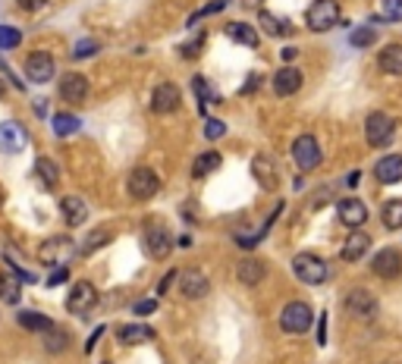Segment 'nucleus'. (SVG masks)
<instances>
[{"instance_id":"nucleus-50","label":"nucleus","mask_w":402,"mask_h":364,"mask_svg":"<svg viewBox=\"0 0 402 364\" xmlns=\"http://www.w3.org/2000/svg\"><path fill=\"white\" fill-rule=\"evenodd\" d=\"M255 88H258V75H248V85H245V88H242V94L255 91Z\"/></svg>"},{"instance_id":"nucleus-45","label":"nucleus","mask_w":402,"mask_h":364,"mask_svg":"<svg viewBox=\"0 0 402 364\" xmlns=\"http://www.w3.org/2000/svg\"><path fill=\"white\" fill-rule=\"evenodd\" d=\"M173 280H179V273H176V270H170V273L163 276L161 282H157V292H167V289H170V282H173Z\"/></svg>"},{"instance_id":"nucleus-9","label":"nucleus","mask_w":402,"mask_h":364,"mask_svg":"<svg viewBox=\"0 0 402 364\" xmlns=\"http://www.w3.org/2000/svg\"><path fill=\"white\" fill-rule=\"evenodd\" d=\"M144 242H148L151 257H167L170 248H173L170 229L163 223H157V220H148V223H144Z\"/></svg>"},{"instance_id":"nucleus-15","label":"nucleus","mask_w":402,"mask_h":364,"mask_svg":"<svg viewBox=\"0 0 402 364\" xmlns=\"http://www.w3.org/2000/svg\"><path fill=\"white\" fill-rule=\"evenodd\" d=\"M251 176H255L258 185L267 188V192H274L276 182H280V169H276V163L270 160V157H264V154L251 157Z\"/></svg>"},{"instance_id":"nucleus-22","label":"nucleus","mask_w":402,"mask_h":364,"mask_svg":"<svg viewBox=\"0 0 402 364\" xmlns=\"http://www.w3.org/2000/svg\"><path fill=\"white\" fill-rule=\"evenodd\" d=\"M368 248H371V236L368 232H349V238L343 242V261H349V264H355V261H362L364 255H368Z\"/></svg>"},{"instance_id":"nucleus-29","label":"nucleus","mask_w":402,"mask_h":364,"mask_svg":"<svg viewBox=\"0 0 402 364\" xmlns=\"http://www.w3.org/2000/svg\"><path fill=\"white\" fill-rule=\"evenodd\" d=\"M220 160H223V157H220L217 151H204V154L195 157V163H192V176H195V179H201V176L214 173V169L220 167Z\"/></svg>"},{"instance_id":"nucleus-12","label":"nucleus","mask_w":402,"mask_h":364,"mask_svg":"<svg viewBox=\"0 0 402 364\" xmlns=\"http://www.w3.org/2000/svg\"><path fill=\"white\" fill-rule=\"evenodd\" d=\"M371 270H374L380 280H396L402 273V255L396 248H383L377 251V257L371 261Z\"/></svg>"},{"instance_id":"nucleus-24","label":"nucleus","mask_w":402,"mask_h":364,"mask_svg":"<svg viewBox=\"0 0 402 364\" xmlns=\"http://www.w3.org/2000/svg\"><path fill=\"white\" fill-rule=\"evenodd\" d=\"M60 211H63V220H66L69 226H82L88 217V207L82 198H75V195H66V198L60 201Z\"/></svg>"},{"instance_id":"nucleus-43","label":"nucleus","mask_w":402,"mask_h":364,"mask_svg":"<svg viewBox=\"0 0 402 364\" xmlns=\"http://www.w3.org/2000/svg\"><path fill=\"white\" fill-rule=\"evenodd\" d=\"M69 280V267L66 264H60V267H54L50 270V276H47V286H63V282Z\"/></svg>"},{"instance_id":"nucleus-20","label":"nucleus","mask_w":402,"mask_h":364,"mask_svg":"<svg viewBox=\"0 0 402 364\" xmlns=\"http://www.w3.org/2000/svg\"><path fill=\"white\" fill-rule=\"evenodd\" d=\"M302 82H305V75L299 73L295 66H283L280 73L274 75V91L280 94V98H289V94H295L302 88Z\"/></svg>"},{"instance_id":"nucleus-25","label":"nucleus","mask_w":402,"mask_h":364,"mask_svg":"<svg viewBox=\"0 0 402 364\" xmlns=\"http://www.w3.org/2000/svg\"><path fill=\"white\" fill-rule=\"evenodd\" d=\"M377 66L387 75H402V44H387L377 56Z\"/></svg>"},{"instance_id":"nucleus-26","label":"nucleus","mask_w":402,"mask_h":364,"mask_svg":"<svg viewBox=\"0 0 402 364\" xmlns=\"http://www.w3.org/2000/svg\"><path fill=\"white\" fill-rule=\"evenodd\" d=\"M117 336L123 345H142V342H151L154 333H151V326H142V324H123Z\"/></svg>"},{"instance_id":"nucleus-40","label":"nucleus","mask_w":402,"mask_h":364,"mask_svg":"<svg viewBox=\"0 0 402 364\" xmlns=\"http://www.w3.org/2000/svg\"><path fill=\"white\" fill-rule=\"evenodd\" d=\"M204 38H207L204 31H198V35H195L188 44H182V47H179V56H182V60H195V56L201 54V47H204Z\"/></svg>"},{"instance_id":"nucleus-11","label":"nucleus","mask_w":402,"mask_h":364,"mask_svg":"<svg viewBox=\"0 0 402 364\" xmlns=\"http://www.w3.org/2000/svg\"><path fill=\"white\" fill-rule=\"evenodd\" d=\"M345 311L358 320H371L377 314V298L368 289H352V292L345 295Z\"/></svg>"},{"instance_id":"nucleus-19","label":"nucleus","mask_w":402,"mask_h":364,"mask_svg":"<svg viewBox=\"0 0 402 364\" xmlns=\"http://www.w3.org/2000/svg\"><path fill=\"white\" fill-rule=\"evenodd\" d=\"M374 179L383 182V185H393V182L402 179V154H389V157H380L374 163Z\"/></svg>"},{"instance_id":"nucleus-48","label":"nucleus","mask_w":402,"mask_h":364,"mask_svg":"<svg viewBox=\"0 0 402 364\" xmlns=\"http://www.w3.org/2000/svg\"><path fill=\"white\" fill-rule=\"evenodd\" d=\"M318 330H320V333H318V342L324 345V342H327V314L320 317V326H318Z\"/></svg>"},{"instance_id":"nucleus-6","label":"nucleus","mask_w":402,"mask_h":364,"mask_svg":"<svg viewBox=\"0 0 402 364\" xmlns=\"http://www.w3.org/2000/svg\"><path fill=\"white\" fill-rule=\"evenodd\" d=\"M292 160L302 173H311L320 167V144L314 135H299L292 142Z\"/></svg>"},{"instance_id":"nucleus-37","label":"nucleus","mask_w":402,"mask_h":364,"mask_svg":"<svg viewBox=\"0 0 402 364\" xmlns=\"http://www.w3.org/2000/svg\"><path fill=\"white\" fill-rule=\"evenodd\" d=\"M22 44V31L13 25H0V50H13Z\"/></svg>"},{"instance_id":"nucleus-23","label":"nucleus","mask_w":402,"mask_h":364,"mask_svg":"<svg viewBox=\"0 0 402 364\" xmlns=\"http://www.w3.org/2000/svg\"><path fill=\"white\" fill-rule=\"evenodd\" d=\"M258 22H261V29L267 31V35H274V38L292 35V22H289V19H283V16H274L270 10H258Z\"/></svg>"},{"instance_id":"nucleus-32","label":"nucleus","mask_w":402,"mask_h":364,"mask_svg":"<svg viewBox=\"0 0 402 364\" xmlns=\"http://www.w3.org/2000/svg\"><path fill=\"white\" fill-rule=\"evenodd\" d=\"M69 349V333L66 330H47L44 333V351L50 355H63Z\"/></svg>"},{"instance_id":"nucleus-18","label":"nucleus","mask_w":402,"mask_h":364,"mask_svg":"<svg viewBox=\"0 0 402 364\" xmlns=\"http://www.w3.org/2000/svg\"><path fill=\"white\" fill-rule=\"evenodd\" d=\"M73 255H75V245L69 242L66 236H57V238H50V242L41 245V261L44 264H60V261H66V257H73Z\"/></svg>"},{"instance_id":"nucleus-5","label":"nucleus","mask_w":402,"mask_h":364,"mask_svg":"<svg viewBox=\"0 0 402 364\" xmlns=\"http://www.w3.org/2000/svg\"><path fill=\"white\" fill-rule=\"evenodd\" d=\"M311 320H314V311H311V305H305V301H289V305L283 308V314H280L283 333H292V336L308 333Z\"/></svg>"},{"instance_id":"nucleus-36","label":"nucleus","mask_w":402,"mask_h":364,"mask_svg":"<svg viewBox=\"0 0 402 364\" xmlns=\"http://www.w3.org/2000/svg\"><path fill=\"white\" fill-rule=\"evenodd\" d=\"M192 91L198 94V110H207V100H214V91H211V85H207V79L204 75H195L192 79Z\"/></svg>"},{"instance_id":"nucleus-39","label":"nucleus","mask_w":402,"mask_h":364,"mask_svg":"<svg viewBox=\"0 0 402 364\" xmlns=\"http://www.w3.org/2000/svg\"><path fill=\"white\" fill-rule=\"evenodd\" d=\"M374 41H377V31L368 29V25H364V29H355V31L349 35V44H352V47H371Z\"/></svg>"},{"instance_id":"nucleus-4","label":"nucleus","mask_w":402,"mask_h":364,"mask_svg":"<svg viewBox=\"0 0 402 364\" xmlns=\"http://www.w3.org/2000/svg\"><path fill=\"white\" fill-rule=\"evenodd\" d=\"M305 22L311 31H330L339 22V3L336 0H314L305 13Z\"/></svg>"},{"instance_id":"nucleus-31","label":"nucleus","mask_w":402,"mask_h":364,"mask_svg":"<svg viewBox=\"0 0 402 364\" xmlns=\"http://www.w3.org/2000/svg\"><path fill=\"white\" fill-rule=\"evenodd\" d=\"M380 220H383V226H387V229H402V198L387 201V204H383V211H380Z\"/></svg>"},{"instance_id":"nucleus-7","label":"nucleus","mask_w":402,"mask_h":364,"mask_svg":"<svg viewBox=\"0 0 402 364\" xmlns=\"http://www.w3.org/2000/svg\"><path fill=\"white\" fill-rule=\"evenodd\" d=\"M94 305H98V289H94L88 280H79L73 286V292H69V298H66L69 314H75V317H88Z\"/></svg>"},{"instance_id":"nucleus-44","label":"nucleus","mask_w":402,"mask_h":364,"mask_svg":"<svg viewBox=\"0 0 402 364\" xmlns=\"http://www.w3.org/2000/svg\"><path fill=\"white\" fill-rule=\"evenodd\" d=\"M135 314H154L157 311V301L154 298H142V301H135V308H132Z\"/></svg>"},{"instance_id":"nucleus-42","label":"nucleus","mask_w":402,"mask_h":364,"mask_svg":"<svg viewBox=\"0 0 402 364\" xmlns=\"http://www.w3.org/2000/svg\"><path fill=\"white\" fill-rule=\"evenodd\" d=\"M223 132H226V123H223V119H204V138L217 142Z\"/></svg>"},{"instance_id":"nucleus-10","label":"nucleus","mask_w":402,"mask_h":364,"mask_svg":"<svg viewBox=\"0 0 402 364\" xmlns=\"http://www.w3.org/2000/svg\"><path fill=\"white\" fill-rule=\"evenodd\" d=\"M54 56L47 54V50H31L29 56H25V75H29L31 82H50L54 79Z\"/></svg>"},{"instance_id":"nucleus-27","label":"nucleus","mask_w":402,"mask_h":364,"mask_svg":"<svg viewBox=\"0 0 402 364\" xmlns=\"http://www.w3.org/2000/svg\"><path fill=\"white\" fill-rule=\"evenodd\" d=\"M226 35L236 44H242V47H258V31L248 22H230L226 25Z\"/></svg>"},{"instance_id":"nucleus-47","label":"nucleus","mask_w":402,"mask_h":364,"mask_svg":"<svg viewBox=\"0 0 402 364\" xmlns=\"http://www.w3.org/2000/svg\"><path fill=\"white\" fill-rule=\"evenodd\" d=\"M280 56H283V63H286V66H292V60H295V56H299V50H295V47H286Z\"/></svg>"},{"instance_id":"nucleus-51","label":"nucleus","mask_w":402,"mask_h":364,"mask_svg":"<svg viewBox=\"0 0 402 364\" xmlns=\"http://www.w3.org/2000/svg\"><path fill=\"white\" fill-rule=\"evenodd\" d=\"M261 3H264V0H242L245 10H261Z\"/></svg>"},{"instance_id":"nucleus-16","label":"nucleus","mask_w":402,"mask_h":364,"mask_svg":"<svg viewBox=\"0 0 402 364\" xmlns=\"http://www.w3.org/2000/svg\"><path fill=\"white\" fill-rule=\"evenodd\" d=\"M207 289H211V282H207V276L201 273V270L188 267L179 273V292L186 295V298H204Z\"/></svg>"},{"instance_id":"nucleus-38","label":"nucleus","mask_w":402,"mask_h":364,"mask_svg":"<svg viewBox=\"0 0 402 364\" xmlns=\"http://www.w3.org/2000/svg\"><path fill=\"white\" fill-rule=\"evenodd\" d=\"M383 22H402V0H380Z\"/></svg>"},{"instance_id":"nucleus-13","label":"nucleus","mask_w":402,"mask_h":364,"mask_svg":"<svg viewBox=\"0 0 402 364\" xmlns=\"http://www.w3.org/2000/svg\"><path fill=\"white\" fill-rule=\"evenodd\" d=\"M25 142H29V135H25V129L16 119L0 123V151H3V154H19V151L25 148Z\"/></svg>"},{"instance_id":"nucleus-49","label":"nucleus","mask_w":402,"mask_h":364,"mask_svg":"<svg viewBox=\"0 0 402 364\" xmlns=\"http://www.w3.org/2000/svg\"><path fill=\"white\" fill-rule=\"evenodd\" d=\"M358 179H362V173H358V169H352V173L345 176V185H349V188H355V185H358Z\"/></svg>"},{"instance_id":"nucleus-46","label":"nucleus","mask_w":402,"mask_h":364,"mask_svg":"<svg viewBox=\"0 0 402 364\" xmlns=\"http://www.w3.org/2000/svg\"><path fill=\"white\" fill-rule=\"evenodd\" d=\"M19 6H22V10H41L44 3H47V0H16Z\"/></svg>"},{"instance_id":"nucleus-14","label":"nucleus","mask_w":402,"mask_h":364,"mask_svg":"<svg viewBox=\"0 0 402 364\" xmlns=\"http://www.w3.org/2000/svg\"><path fill=\"white\" fill-rule=\"evenodd\" d=\"M60 98L66 100V104L79 107L82 100L88 98V79H85V75H79V73H66L60 79Z\"/></svg>"},{"instance_id":"nucleus-30","label":"nucleus","mask_w":402,"mask_h":364,"mask_svg":"<svg viewBox=\"0 0 402 364\" xmlns=\"http://www.w3.org/2000/svg\"><path fill=\"white\" fill-rule=\"evenodd\" d=\"M19 292H22V280H19V276L0 273V301H6V305H16Z\"/></svg>"},{"instance_id":"nucleus-1","label":"nucleus","mask_w":402,"mask_h":364,"mask_svg":"<svg viewBox=\"0 0 402 364\" xmlns=\"http://www.w3.org/2000/svg\"><path fill=\"white\" fill-rule=\"evenodd\" d=\"M396 135V119L389 116V113H371L368 119H364V138H368L371 148H387L389 142H393Z\"/></svg>"},{"instance_id":"nucleus-34","label":"nucleus","mask_w":402,"mask_h":364,"mask_svg":"<svg viewBox=\"0 0 402 364\" xmlns=\"http://www.w3.org/2000/svg\"><path fill=\"white\" fill-rule=\"evenodd\" d=\"M35 169H38V176L44 179V185H47V188H54L57 182H60V169H57V163L47 160V157H38Z\"/></svg>"},{"instance_id":"nucleus-17","label":"nucleus","mask_w":402,"mask_h":364,"mask_svg":"<svg viewBox=\"0 0 402 364\" xmlns=\"http://www.w3.org/2000/svg\"><path fill=\"white\" fill-rule=\"evenodd\" d=\"M336 213L349 229H358V226H364V220H368V207H364V201H358V198L336 201Z\"/></svg>"},{"instance_id":"nucleus-35","label":"nucleus","mask_w":402,"mask_h":364,"mask_svg":"<svg viewBox=\"0 0 402 364\" xmlns=\"http://www.w3.org/2000/svg\"><path fill=\"white\" fill-rule=\"evenodd\" d=\"M110 238H113V232H110V229H94L91 236H88L85 242L79 245V255H91V251H98L100 245H107Z\"/></svg>"},{"instance_id":"nucleus-33","label":"nucleus","mask_w":402,"mask_h":364,"mask_svg":"<svg viewBox=\"0 0 402 364\" xmlns=\"http://www.w3.org/2000/svg\"><path fill=\"white\" fill-rule=\"evenodd\" d=\"M50 126H54V132L60 138L73 135V132H79V116H73V113H54V119H50Z\"/></svg>"},{"instance_id":"nucleus-28","label":"nucleus","mask_w":402,"mask_h":364,"mask_svg":"<svg viewBox=\"0 0 402 364\" xmlns=\"http://www.w3.org/2000/svg\"><path fill=\"white\" fill-rule=\"evenodd\" d=\"M16 320H19V326H25L29 333H47V330H54L50 317H44V314H38V311H19Z\"/></svg>"},{"instance_id":"nucleus-41","label":"nucleus","mask_w":402,"mask_h":364,"mask_svg":"<svg viewBox=\"0 0 402 364\" xmlns=\"http://www.w3.org/2000/svg\"><path fill=\"white\" fill-rule=\"evenodd\" d=\"M91 54H98V41H91V38H82V41H75L73 60H88Z\"/></svg>"},{"instance_id":"nucleus-2","label":"nucleus","mask_w":402,"mask_h":364,"mask_svg":"<svg viewBox=\"0 0 402 364\" xmlns=\"http://www.w3.org/2000/svg\"><path fill=\"white\" fill-rule=\"evenodd\" d=\"M292 273L299 276L302 282H308V286H320V282L327 280V264H324V257H318V255H311V251H302V255H295L292 257Z\"/></svg>"},{"instance_id":"nucleus-52","label":"nucleus","mask_w":402,"mask_h":364,"mask_svg":"<svg viewBox=\"0 0 402 364\" xmlns=\"http://www.w3.org/2000/svg\"><path fill=\"white\" fill-rule=\"evenodd\" d=\"M0 94H3V82H0Z\"/></svg>"},{"instance_id":"nucleus-21","label":"nucleus","mask_w":402,"mask_h":364,"mask_svg":"<svg viewBox=\"0 0 402 364\" xmlns=\"http://www.w3.org/2000/svg\"><path fill=\"white\" fill-rule=\"evenodd\" d=\"M236 276L242 286H258V282H264V276H267V267H264L258 257H242L236 267Z\"/></svg>"},{"instance_id":"nucleus-3","label":"nucleus","mask_w":402,"mask_h":364,"mask_svg":"<svg viewBox=\"0 0 402 364\" xmlns=\"http://www.w3.org/2000/svg\"><path fill=\"white\" fill-rule=\"evenodd\" d=\"M126 188H129V195L135 201H151L161 192V179H157V173L151 167H135L129 173V179H126Z\"/></svg>"},{"instance_id":"nucleus-8","label":"nucleus","mask_w":402,"mask_h":364,"mask_svg":"<svg viewBox=\"0 0 402 364\" xmlns=\"http://www.w3.org/2000/svg\"><path fill=\"white\" fill-rule=\"evenodd\" d=\"M182 104V94L179 88L173 85V82H161V85L151 91V110L157 113V116H167V113H176Z\"/></svg>"}]
</instances>
